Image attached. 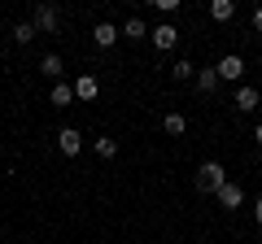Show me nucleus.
<instances>
[{"label":"nucleus","mask_w":262,"mask_h":244,"mask_svg":"<svg viewBox=\"0 0 262 244\" xmlns=\"http://www.w3.org/2000/svg\"><path fill=\"white\" fill-rule=\"evenodd\" d=\"M223 183H227L223 161H201V166H196V188H201V192H210V197H214Z\"/></svg>","instance_id":"obj_1"},{"label":"nucleus","mask_w":262,"mask_h":244,"mask_svg":"<svg viewBox=\"0 0 262 244\" xmlns=\"http://www.w3.org/2000/svg\"><path fill=\"white\" fill-rule=\"evenodd\" d=\"M31 27L39 31V35H57V27H61V9L57 5H35V13H31Z\"/></svg>","instance_id":"obj_2"},{"label":"nucleus","mask_w":262,"mask_h":244,"mask_svg":"<svg viewBox=\"0 0 262 244\" xmlns=\"http://www.w3.org/2000/svg\"><path fill=\"white\" fill-rule=\"evenodd\" d=\"M214 75H219V83H241V75H245V57H241V53H227V57H219Z\"/></svg>","instance_id":"obj_3"},{"label":"nucleus","mask_w":262,"mask_h":244,"mask_svg":"<svg viewBox=\"0 0 262 244\" xmlns=\"http://www.w3.org/2000/svg\"><path fill=\"white\" fill-rule=\"evenodd\" d=\"M149 39H153V48H162V53H175L179 48V27L175 22H158V27L149 31Z\"/></svg>","instance_id":"obj_4"},{"label":"nucleus","mask_w":262,"mask_h":244,"mask_svg":"<svg viewBox=\"0 0 262 244\" xmlns=\"http://www.w3.org/2000/svg\"><path fill=\"white\" fill-rule=\"evenodd\" d=\"M214 201H219V205H223V209H241V205H245V188H241V183H232V179H227L223 188L214 192Z\"/></svg>","instance_id":"obj_5"},{"label":"nucleus","mask_w":262,"mask_h":244,"mask_svg":"<svg viewBox=\"0 0 262 244\" xmlns=\"http://www.w3.org/2000/svg\"><path fill=\"white\" fill-rule=\"evenodd\" d=\"M57 149H61V157H79V153H83V135H79L75 127H61V135H57Z\"/></svg>","instance_id":"obj_6"},{"label":"nucleus","mask_w":262,"mask_h":244,"mask_svg":"<svg viewBox=\"0 0 262 244\" xmlns=\"http://www.w3.org/2000/svg\"><path fill=\"white\" fill-rule=\"evenodd\" d=\"M192 83H196V92H201V96H214V92H219V75H214V66H201Z\"/></svg>","instance_id":"obj_7"},{"label":"nucleus","mask_w":262,"mask_h":244,"mask_svg":"<svg viewBox=\"0 0 262 244\" xmlns=\"http://www.w3.org/2000/svg\"><path fill=\"white\" fill-rule=\"evenodd\" d=\"M92 39H96V48H114L118 44V27H114V22H96V31H92Z\"/></svg>","instance_id":"obj_8"},{"label":"nucleus","mask_w":262,"mask_h":244,"mask_svg":"<svg viewBox=\"0 0 262 244\" xmlns=\"http://www.w3.org/2000/svg\"><path fill=\"white\" fill-rule=\"evenodd\" d=\"M96 75H79L75 79V101H96Z\"/></svg>","instance_id":"obj_9"},{"label":"nucleus","mask_w":262,"mask_h":244,"mask_svg":"<svg viewBox=\"0 0 262 244\" xmlns=\"http://www.w3.org/2000/svg\"><path fill=\"white\" fill-rule=\"evenodd\" d=\"M61 57H57V53H44V57H39V75H48V79H53V83H61Z\"/></svg>","instance_id":"obj_10"},{"label":"nucleus","mask_w":262,"mask_h":244,"mask_svg":"<svg viewBox=\"0 0 262 244\" xmlns=\"http://www.w3.org/2000/svg\"><path fill=\"white\" fill-rule=\"evenodd\" d=\"M258 109V87H236V113H253Z\"/></svg>","instance_id":"obj_11"},{"label":"nucleus","mask_w":262,"mask_h":244,"mask_svg":"<svg viewBox=\"0 0 262 244\" xmlns=\"http://www.w3.org/2000/svg\"><path fill=\"white\" fill-rule=\"evenodd\" d=\"M118 35L136 44V39H149V27H144L140 18H127V22H122V27H118Z\"/></svg>","instance_id":"obj_12"},{"label":"nucleus","mask_w":262,"mask_h":244,"mask_svg":"<svg viewBox=\"0 0 262 244\" xmlns=\"http://www.w3.org/2000/svg\"><path fill=\"white\" fill-rule=\"evenodd\" d=\"M162 131H166V135H184V131H188V118H184L179 109H170L166 118H162Z\"/></svg>","instance_id":"obj_13"},{"label":"nucleus","mask_w":262,"mask_h":244,"mask_svg":"<svg viewBox=\"0 0 262 244\" xmlns=\"http://www.w3.org/2000/svg\"><path fill=\"white\" fill-rule=\"evenodd\" d=\"M48 101H53V105H61V109H66V105L75 101V83H66V79H61V83H53V92H48Z\"/></svg>","instance_id":"obj_14"},{"label":"nucleus","mask_w":262,"mask_h":244,"mask_svg":"<svg viewBox=\"0 0 262 244\" xmlns=\"http://www.w3.org/2000/svg\"><path fill=\"white\" fill-rule=\"evenodd\" d=\"M210 18H214V22H232L236 18V5H232V0H210Z\"/></svg>","instance_id":"obj_15"},{"label":"nucleus","mask_w":262,"mask_h":244,"mask_svg":"<svg viewBox=\"0 0 262 244\" xmlns=\"http://www.w3.org/2000/svg\"><path fill=\"white\" fill-rule=\"evenodd\" d=\"M170 75H175L179 83H192V79H196V66H192V61H188V57H179L175 66H170Z\"/></svg>","instance_id":"obj_16"},{"label":"nucleus","mask_w":262,"mask_h":244,"mask_svg":"<svg viewBox=\"0 0 262 244\" xmlns=\"http://www.w3.org/2000/svg\"><path fill=\"white\" fill-rule=\"evenodd\" d=\"M96 157L114 161V157H118V140H110V135H96Z\"/></svg>","instance_id":"obj_17"},{"label":"nucleus","mask_w":262,"mask_h":244,"mask_svg":"<svg viewBox=\"0 0 262 244\" xmlns=\"http://www.w3.org/2000/svg\"><path fill=\"white\" fill-rule=\"evenodd\" d=\"M35 35H39V31L31 27V22H18V27H13V39H18V44H31Z\"/></svg>","instance_id":"obj_18"},{"label":"nucleus","mask_w":262,"mask_h":244,"mask_svg":"<svg viewBox=\"0 0 262 244\" xmlns=\"http://www.w3.org/2000/svg\"><path fill=\"white\" fill-rule=\"evenodd\" d=\"M153 9H158V13H162V18H170V13H175V9H179V0H153Z\"/></svg>","instance_id":"obj_19"},{"label":"nucleus","mask_w":262,"mask_h":244,"mask_svg":"<svg viewBox=\"0 0 262 244\" xmlns=\"http://www.w3.org/2000/svg\"><path fill=\"white\" fill-rule=\"evenodd\" d=\"M253 223H258V227H262V197H258V201H253Z\"/></svg>","instance_id":"obj_20"},{"label":"nucleus","mask_w":262,"mask_h":244,"mask_svg":"<svg viewBox=\"0 0 262 244\" xmlns=\"http://www.w3.org/2000/svg\"><path fill=\"white\" fill-rule=\"evenodd\" d=\"M253 31H258V35H262V5H258V9H253Z\"/></svg>","instance_id":"obj_21"},{"label":"nucleus","mask_w":262,"mask_h":244,"mask_svg":"<svg viewBox=\"0 0 262 244\" xmlns=\"http://www.w3.org/2000/svg\"><path fill=\"white\" fill-rule=\"evenodd\" d=\"M253 140H258V149H262V122H258V127H253Z\"/></svg>","instance_id":"obj_22"},{"label":"nucleus","mask_w":262,"mask_h":244,"mask_svg":"<svg viewBox=\"0 0 262 244\" xmlns=\"http://www.w3.org/2000/svg\"><path fill=\"white\" fill-rule=\"evenodd\" d=\"M258 92H262V75H258Z\"/></svg>","instance_id":"obj_23"}]
</instances>
